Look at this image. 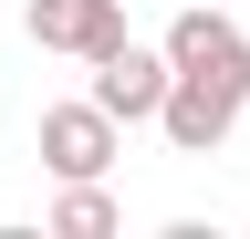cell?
<instances>
[{
  "label": "cell",
  "instance_id": "1",
  "mask_svg": "<svg viewBox=\"0 0 250 239\" xmlns=\"http://www.w3.org/2000/svg\"><path fill=\"white\" fill-rule=\"evenodd\" d=\"M167 63L177 73H208V83H229V94L250 104V32L229 11H219V0H188V11L167 21Z\"/></svg>",
  "mask_w": 250,
  "mask_h": 239
},
{
  "label": "cell",
  "instance_id": "2",
  "mask_svg": "<svg viewBox=\"0 0 250 239\" xmlns=\"http://www.w3.org/2000/svg\"><path fill=\"white\" fill-rule=\"evenodd\" d=\"M156 125H167L177 156H219V146H229V125H240V94H229V83H208V73H167Z\"/></svg>",
  "mask_w": 250,
  "mask_h": 239
},
{
  "label": "cell",
  "instance_id": "3",
  "mask_svg": "<svg viewBox=\"0 0 250 239\" xmlns=\"http://www.w3.org/2000/svg\"><path fill=\"white\" fill-rule=\"evenodd\" d=\"M167 73H177V63H167V42H156V52H146V42H115L104 63H94V104H104L115 125H156Z\"/></svg>",
  "mask_w": 250,
  "mask_h": 239
},
{
  "label": "cell",
  "instance_id": "4",
  "mask_svg": "<svg viewBox=\"0 0 250 239\" xmlns=\"http://www.w3.org/2000/svg\"><path fill=\"white\" fill-rule=\"evenodd\" d=\"M31 146H42V166L52 177H104L115 166V114L104 104H42V135H31Z\"/></svg>",
  "mask_w": 250,
  "mask_h": 239
},
{
  "label": "cell",
  "instance_id": "5",
  "mask_svg": "<svg viewBox=\"0 0 250 239\" xmlns=\"http://www.w3.org/2000/svg\"><path fill=\"white\" fill-rule=\"evenodd\" d=\"M31 42L73 52V63H104L125 42V0H31Z\"/></svg>",
  "mask_w": 250,
  "mask_h": 239
},
{
  "label": "cell",
  "instance_id": "6",
  "mask_svg": "<svg viewBox=\"0 0 250 239\" xmlns=\"http://www.w3.org/2000/svg\"><path fill=\"white\" fill-rule=\"evenodd\" d=\"M52 229H62V239H104V229H115V198L94 187V177H62V198H52Z\"/></svg>",
  "mask_w": 250,
  "mask_h": 239
}]
</instances>
